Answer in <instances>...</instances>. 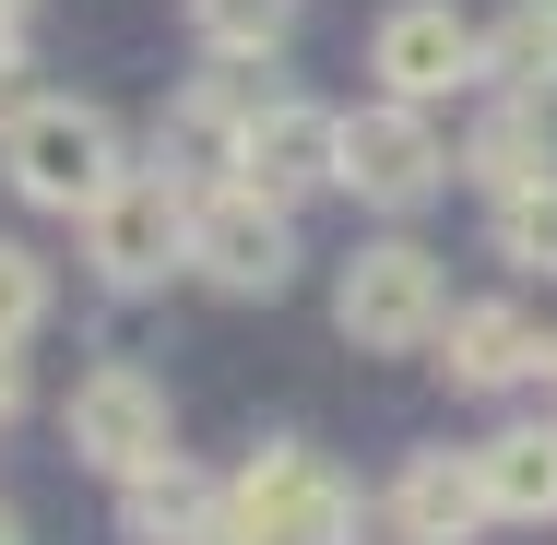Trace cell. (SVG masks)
<instances>
[{
    "label": "cell",
    "mask_w": 557,
    "mask_h": 545,
    "mask_svg": "<svg viewBox=\"0 0 557 545\" xmlns=\"http://www.w3.org/2000/svg\"><path fill=\"white\" fill-rule=\"evenodd\" d=\"M0 166H12L24 202L96 214V202L119 190V131L96 108H72V96H36V108H12V131H0Z\"/></svg>",
    "instance_id": "1"
},
{
    "label": "cell",
    "mask_w": 557,
    "mask_h": 545,
    "mask_svg": "<svg viewBox=\"0 0 557 545\" xmlns=\"http://www.w3.org/2000/svg\"><path fill=\"white\" fill-rule=\"evenodd\" d=\"M344 522H356V498H344V486L297 450V438H273V450L225 486L214 545H344Z\"/></svg>",
    "instance_id": "2"
},
{
    "label": "cell",
    "mask_w": 557,
    "mask_h": 545,
    "mask_svg": "<svg viewBox=\"0 0 557 545\" xmlns=\"http://www.w3.org/2000/svg\"><path fill=\"white\" fill-rule=\"evenodd\" d=\"M440 261L416 249V237H380V249H356L344 261V297H333V321L344 344H368V356H404V344H428L440 332Z\"/></svg>",
    "instance_id": "3"
},
{
    "label": "cell",
    "mask_w": 557,
    "mask_h": 545,
    "mask_svg": "<svg viewBox=\"0 0 557 545\" xmlns=\"http://www.w3.org/2000/svg\"><path fill=\"white\" fill-rule=\"evenodd\" d=\"M190 273H214L225 297H273L297 273V237H285V202H261L249 178H225L190 202Z\"/></svg>",
    "instance_id": "4"
},
{
    "label": "cell",
    "mask_w": 557,
    "mask_h": 545,
    "mask_svg": "<svg viewBox=\"0 0 557 545\" xmlns=\"http://www.w3.org/2000/svg\"><path fill=\"white\" fill-rule=\"evenodd\" d=\"M440 178H450V143L428 131V108H416V96H392V108H356V119H344V190H356V202L416 214Z\"/></svg>",
    "instance_id": "5"
},
{
    "label": "cell",
    "mask_w": 557,
    "mask_h": 545,
    "mask_svg": "<svg viewBox=\"0 0 557 545\" xmlns=\"http://www.w3.org/2000/svg\"><path fill=\"white\" fill-rule=\"evenodd\" d=\"M84 237H96V273L108 285H166L190 261V190L178 178H119L108 202L84 214Z\"/></svg>",
    "instance_id": "6"
},
{
    "label": "cell",
    "mask_w": 557,
    "mask_h": 545,
    "mask_svg": "<svg viewBox=\"0 0 557 545\" xmlns=\"http://www.w3.org/2000/svg\"><path fill=\"white\" fill-rule=\"evenodd\" d=\"M368 60H380V84H392V96L440 108L450 84H474V72H486V36H474V24L450 12V0H404V12H380Z\"/></svg>",
    "instance_id": "7"
},
{
    "label": "cell",
    "mask_w": 557,
    "mask_h": 545,
    "mask_svg": "<svg viewBox=\"0 0 557 545\" xmlns=\"http://www.w3.org/2000/svg\"><path fill=\"white\" fill-rule=\"evenodd\" d=\"M237 178H249L261 202H309V190H333V178H344V119H333V108H297V96L249 108Z\"/></svg>",
    "instance_id": "8"
},
{
    "label": "cell",
    "mask_w": 557,
    "mask_h": 545,
    "mask_svg": "<svg viewBox=\"0 0 557 545\" xmlns=\"http://www.w3.org/2000/svg\"><path fill=\"white\" fill-rule=\"evenodd\" d=\"M72 450H84L96 474H143V462H166V392H154L143 368H96V380L72 392Z\"/></svg>",
    "instance_id": "9"
},
{
    "label": "cell",
    "mask_w": 557,
    "mask_h": 545,
    "mask_svg": "<svg viewBox=\"0 0 557 545\" xmlns=\"http://www.w3.org/2000/svg\"><path fill=\"white\" fill-rule=\"evenodd\" d=\"M392 510H404V534L416 545H474L486 522H498V498H486V462L462 450H428V462H404V486H392Z\"/></svg>",
    "instance_id": "10"
},
{
    "label": "cell",
    "mask_w": 557,
    "mask_h": 545,
    "mask_svg": "<svg viewBox=\"0 0 557 545\" xmlns=\"http://www.w3.org/2000/svg\"><path fill=\"white\" fill-rule=\"evenodd\" d=\"M440 344H450L440 368L462 380V392H510L522 368H546L534 321H522V309H498V297H486V309H440Z\"/></svg>",
    "instance_id": "11"
},
{
    "label": "cell",
    "mask_w": 557,
    "mask_h": 545,
    "mask_svg": "<svg viewBox=\"0 0 557 545\" xmlns=\"http://www.w3.org/2000/svg\"><path fill=\"white\" fill-rule=\"evenodd\" d=\"M237 143H249V108H237V84H202V96H178V119H166V178L202 202V190H225V178H237Z\"/></svg>",
    "instance_id": "12"
},
{
    "label": "cell",
    "mask_w": 557,
    "mask_h": 545,
    "mask_svg": "<svg viewBox=\"0 0 557 545\" xmlns=\"http://www.w3.org/2000/svg\"><path fill=\"white\" fill-rule=\"evenodd\" d=\"M119 510H131V534L143 545H214V522H225V498L166 450V462H143V474H119Z\"/></svg>",
    "instance_id": "13"
},
{
    "label": "cell",
    "mask_w": 557,
    "mask_h": 545,
    "mask_svg": "<svg viewBox=\"0 0 557 545\" xmlns=\"http://www.w3.org/2000/svg\"><path fill=\"white\" fill-rule=\"evenodd\" d=\"M474 462H486L498 522H557V428H510V438H486Z\"/></svg>",
    "instance_id": "14"
},
{
    "label": "cell",
    "mask_w": 557,
    "mask_h": 545,
    "mask_svg": "<svg viewBox=\"0 0 557 545\" xmlns=\"http://www.w3.org/2000/svg\"><path fill=\"white\" fill-rule=\"evenodd\" d=\"M486 190H534V178H557V143H546V119L534 108H498L486 131H474V154H462Z\"/></svg>",
    "instance_id": "15"
},
{
    "label": "cell",
    "mask_w": 557,
    "mask_h": 545,
    "mask_svg": "<svg viewBox=\"0 0 557 545\" xmlns=\"http://www.w3.org/2000/svg\"><path fill=\"white\" fill-rule=\"evenodd\" d=\"M486 84H510V96H557V12H546V0H522L510 24H486Z\"/></svg>",
    "instance_id": "16"
},
{
    "label": "cell",
    "mask_w": 557,
    "mask_h": 545,
    "mask_svg": "<svg viewBox=\"0 0 557 545\" xmlns=\"http://www.w3.org/2000/svg\"><path fill=\"white\" fill-rule=\"evenodd\" d=\"M190 24H202V48H225V60H261V48L297 36V0H190Z\"/></svg>",
    "instance_id": "17"
},
{
    "label": "cell",
    "mask_w": 557,
    "mask_h": 545,
    "mask_svg": "<svg viewBox=\"0 0 557 545\" xmlns=\"http://www.w3.org/2000/svg\"><path fill=\"white\" fill-rule=\"evenodd\" d=\"M498 249H510L522 273H557V178H534V190H498Z\"/></svg>",
    "instance_id": "18"
},
{
    "label": "cell",
    "mask_w": 557,
    "mask_h": 545,
    "mask_svg": "<svg viewBox=\"0 0 557 545\" xmlns=\"http://www.w3.org/2000/svg\"><path fill=\"white\" fill-rule=\"evenodd\" d=\"M36 321H48V261L0 237V344H24Z\"/></svg>",
    "instance_id": "19"
},
{
    "label": "cell",
    "mask_w": 557,
    "mask_h": 545,
    "mask_svg": "<svg viewBox=\"0 0 557 545\" xmlns=\"http://www.w3.org/2000/svg\"><path fill=\"white\" fill-rule=\"evenodd\" d=\"M12 404H24V356L0 344V416H12Z\"/></svg>",
    "instance_id": "20"
},
{
    "label": "cell",
    "mask_w": 557,
    "mask_h": 545,
    "mask_svg": "<svg viewBox=\"0 0 557 545\" xmlns=\"http://www.w3.org/2000/svg\"><path fill=\"white\" fill-rule=\"evenodd\" d=\"M12 72H24V60H12V24H0V108H12Z\"/></svg>",
    "instance_id": "21"
},
{
    "label": "cell",
    "mask_w": 557,
    "mask_h": 545,
    "mask_svg": "<svg viewBox=\"0 0 557 545\" xmlns=\"http://www.w3.org/2000/svg\"><path fill=\"white\" fill-rule=\"evenodd\" d=\"M0 545H24V522H12V510H0Z\"/></svg>",
    "instance_id": "22"
},
{
    "label": "cell",
    "mask_w": 557,
    "mask_h": 545,
    "mask_svg": "<svg viewBox=\"0 0 557 545\" xmlns=\"http://www.w3.org/2000/svg\"><path fill=\"white\" fill-rule=\"evenodd\" d=\"M546 380H557V332H546Z\"/></svg>",
    "instance_id": "23"
},
{
    "label": "cell",
    "mask_w": 557,
    "mask_h": 545,
    "mask_svg": "<svg viewBox=\"0 0 557 545\" xmlns=\"http://www.w3.org/2000/svg\"><path fill=\"white\" fill-rule=\"evenodd\" d=\"M12 12H24V0H0V24H12Z\"/></svg>",
    "instance_id": "24"
},
{
    "label": "cell",
    "mask_w": 557,
    "mask_h": 545,
    "mask_svg": "<svg viewBox=\"0 0 557 545\" xmlns=\"http://www.w3.org/2000/svg\"><path fill=\"white\" fill-rule=\"evenodd\" d=\"M546 12H557V0H546Z\"/></svg>",
    "instance_id": "25"
}]
</instances>
